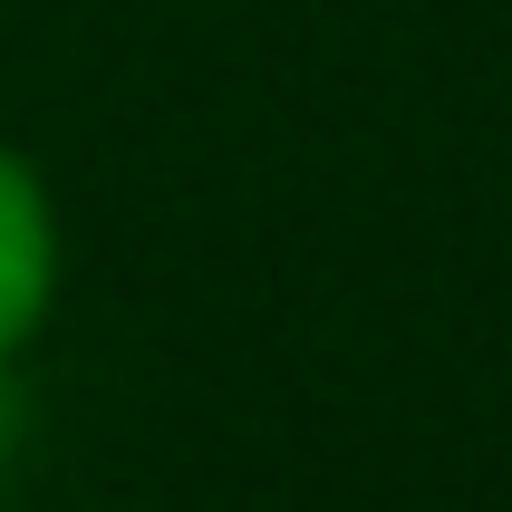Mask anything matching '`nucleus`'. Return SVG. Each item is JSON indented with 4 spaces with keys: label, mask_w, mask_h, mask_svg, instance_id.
Instances as JSON below:
<instances>
[{
    "label": "nucleus",
    "mask_w": 512,
    "mask_h": 512,
    "mask_svg": "<svg viewBox=\"0 0 512 512\" xmlns=\"http://www.w3.org/2000/svg\"><path fill=\"white\" fill-rule=\"evenodd\" d=\"M68 281V223H58V184L39 174L29 145L0 136V368H20L39 329L58 319Z\"/></svg>",
    "instance_id": "1"
},
{
    "label": "nucleus",
    "mask_w": 512,
    "mask_h": 512,
    "mask_svg": "<svg viewBox=\"0 0 512 512\" xmlns=\"http://www.w3.org/2000/svg\"><path fill=\"white\" fill-rule=\"evenodd\" d=\"M20 435H29V406H20V368H0V474L20 464Z\"/></svg>",
    "instance_id": "2"
}]
</instances>
